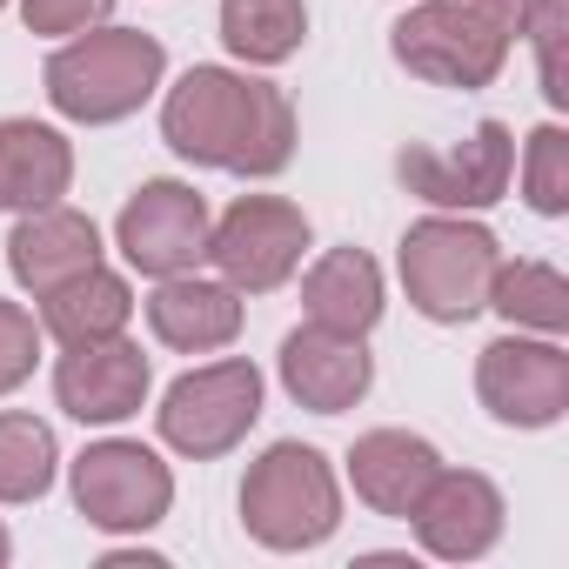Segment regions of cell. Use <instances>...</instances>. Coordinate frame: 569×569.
<instances>
[{
  "label": "cell",
  "mask_w": 569,
  "mask_h": 569,
  "mask_svg": "<svg viewBox=\"0 0 569 569\" xmlns=\"http://www.w3.org/2000/svg\"><path fill=\"white\" fill-rule=\"evenodd\" d=\"M28 34H88L114 14V0H21Z\"/></svg>",
  "instance_id": "cell-27"
},
{
  "label": "cell",
  "mask_w": 569,
  "mask_h": 569,
  "mask_svg": "<svg viewBox=\"0 0 569 569\" xmlns=\"http://www.w3.org/2000/svg\"><path fill=\"white\" fill-rule=\"evenodd\" d=\"M114 241L121 254L141 268V274H188L201 254H208V201L188 188V181H148L121 221H114Z\"/></svg>",
  "instance_id": "cell-11"
},
{
  "label": "cell",
  "mask_w": 569,
  "mask_h": 569,
  "mask_svg": "<svg viewBox=\"0 0 569 569\" xmlns=\"http://www.w3.org/2000/svg\"><path fill=\"white\" fill-rule=\"evenodd\" d=\"M241 522L268 549H316L342 522V489L322 449L309 442H274L248 462L241 482Z\"/></svg>",
  "instance_id": "cell-4"
},
{
  "label": "cell",
  "mask_w": 569,
  "mask_h": 569,
  "mask_svg": "<svg viewBox=\"0 0 569 569\" xmlns=\"http://www.w3.org/2000/svg\"><path fill=\"white\" fill-rule=\"evenodd\" d=\"M489 309L516 329H536V336H562L569 329V281L549 268V261H516V268H496L489 281Z\"/></svg>",
  "instance_id": "cell-22"
},
{
  "label": "cell",
  "mask_w": 569,
  "mask_h": 569,
  "mask_svg": "<svg viewBox=\"0 0 569 569\" xmlns=\"http://www.w3.org/2000/svg\"><path fill=\"white\" fill-rule=\"evenodd\" d=\"M522 28H529V41H536V74H542V94H549V108H569V81H562L569 0H529V8H522Z\"/></svg>",
  "instance_id": "cell-25"
},
{
  "label": "cell",
  "mask_w": 569,
  "mask_h": 569,
  "mask_svg": "<svg viewBox=\"0 0 569 569\" xmlns=\"http://www.w3.org/2000/svg\"><path fill=\"white\" fill-rule=\"evenodd\" d=\"M309 34V8L302 0H221V41L228 54L254 61V68H274L289 61Z\"/></svg>",
  "instance_id": "cell-21"
},
{
  "label": "cell",
  "mask_w": 569,
  "mask_h": 569,
  "mask_svg": "<svg viewBox=\"0 0 569 569\" xmlns=\"http://www.w3.org/2000/svg\"><path fill=\"white\" fill-rule=\"evenodd\" d=\"M522 188H529V208H536V214H562V208H569V134H562L556 121L529 134Z\"/></svg>",
  "instance_id": "cell-24"
},
{
  "label": "cell",
  "mask_w": 569,
  "mask_h": 569,
  "mask_svg": "<svg viewBox=\"0 0 569 569\" xmlns=\"http://www.w3.org/2000/svg\"><path fill=\"white\" fill-rule=\"evenodd\" d=\"M529 0H422L389 28L396 61L429 88H489L522 34Z\"/></svg>",
  "instance_id": "cell-2"
},
{
  "label": "cell",
  "mask_w": 569,
  "mask_h": 569,
  "mask_svg": "<svg viewBox=\"0 0 569 569\" xmlns=\"http://www.w3.org/2000/svg\"><path fill=\"white\" fill-rule=\"evenodd\" d=\"M94 261H101V234H94V221L74 214V208H54V201H48V208H28L21 228L8 234V268H14L21 289H34V302L54 296L61 281L88 274Z\"/></svg>",
  "instance_id": "cell-15"
},
{
  "label": "cell",
  "mask_w": 569,
  "mask_h": 569,
  "mask_svg": "<svg viewBox=\"0 0 569 569\" xmlns=\"http://www.w3.org/2000/svg\"><path fill=\"white\" fill-rule=\"evenodd\" d=\"M8 556H14V542H8V529H0V562H8Z\"/></svg>",
  "instance_id": "cell-28"
},
{
  "label": "cell",
  "mask_w": 569,
  "mask_h": 569,
  "mask_svg": "<svg viewBox=\"0 0 569 569\" xmlns=\"http://www.w3.org/2000/svg\"><path fill=\"white\" fill-rule=\"evenodd\" d=\"M509 168H516V134L502 121H482L462 148H402L396 154L402 188L436 208H496L509 194Z\"/></svg>",
  "instance_id": "cell-10"
},
{
  "label": "cell",
  "mask_w": 569,
  "mask_h": 569,
  "mask_svg": "<svg viewBox=\"0 0 569 569\" xmlns=\"http://www.w3.org/2000/svg\"><path fill=\"white\" fill-rule=\"evenodd\" d=\"M502 254L496 234L456 214H429L402 234V289L429 322H469L489 309V281Z\"/></svg>",
  "instance_id": "cell-5"
},
{
  "label": "cell",
  "mask_w": 569,
  "mask_h": 569,
  "mask_svg": "<svg viewBox=\"0 0 569 569\" xmlns=\"http://www.w3.org/2000/svg\"><path fill=\"white\" fill-rule=\"evenodd\" d=\"M174 502V476L141 442H94L74 462V509L94 529H154Z\"/></svg>",
  "instance_id": "cell-8"
},
{
  "label": "cell",
  "mask_w": 569,
  "mask_h": 569,
  "mask_svg": "<svg viewBox=\"0 0 569 569\" xmlns=\"http://www.w3.org/2000/svg\"><path fill=\"white\" fill-rule=\"evenodd\" d=\"M409 522H416V536H422L429 556H442V562H476V556H489L496 536H502V496H496V482L476 476V469H436V482L422 489V502L409 509Z\"/></svg>",
  "instance_id": "cell-13"
},
{
  "label": "cell",
  "mask_w": 569,
  "mask_h": 569,
  "mask_svg": "<svg viewBox=\"0 0 569 569\" xmlns=\"http://www.w3.org/2000/svg\"><path fill=\"white\" fill-rule=\"evenodd\" d=\"M128 316H134L128 281H121V274H108L101 261H94L88 274L61 281L54 296H41V329H48L61 349H74V342H101V336H121V329H128Z\"/></svg>",
  "instance_id": "cell-20"
},
{
  "label": "cell",
  "mask_w": 569,
  "mask_h": 569,
  "mask_svg": "<svg viewBox=\"0 0 569 569\" xmlns=\"http://www.w3.org/2000/svg\"><path fill=\"white\" fill-rule=\"evenodd\" d=\"M0 8H8V0H0Z\"/></svg>",
  "instance_id": "cell-29"
},
{
  "label": "cell",
  "mask_w": 569,
  "mask_h": 569,
  "mask_svg": "<svg viewBox=\"0 0 569 569\" xmlns=\"http://www.w3.org/2000/svg\"><path fill=\"white\" fill-rule=\"evenodd\" d=\"M436 469H442L436 442H422V436H409V429H369V436L349 449L356 496H362L376 516H402V522H409V509L422 502V489L436 482Z\"/></svg>",
  "instance_id": "cell-17"
},
{
  "label": "cell",
  "mask_w": 569,
  "mask_h": 569,
  "mask_svg": "<svg viewBox=\"0 0 569 569\" xmlns=\"http://www.w3.org/2000/svg\"><path fill=\"white\" fill-rule=\"evenodd\" d=\"M54 482V429L8 409L0 416V502H34Z\"/></svg>",
  "instance_id": "cell-23"
},
{
  "label": "cell",
  "mask_w": 569,
  "mask_h": 569,
  "mask_svg": "<svg viewBox=\"0 0 569 569\" xmlns=\"http://www.w3.org/2000/svg\"><path fill=\"white\" fill-rule=\"evenodd\" d=\"M148 396V356L128 336H101V342H74L54 362V402L74 422H128Z\"/></svg>",
  "instance_id": "cell-12"
},
{
  "label": "cell",
  "mask_w": 569,
  "mask_h": 569,
  "mask_svg": "<svg viewBox=\"0 0 569 569\" xmlns=\"http://www.w3.org/2000/svg\"><path fill=\"white\" fill-rule=\"evenodd\" d=\"M302 248H309V214L296 201H274V194H241L208 228V261L241 296L281 289V281L302 268Z\"/></svg>",
  "instance_id": "cell-7"
},
{
  "label": "cell",
  "mask_w": 569,
  "mask_h": 569,
  "mask_svg": "<svg viewBox=\"0 0 569 569\" xmlns=\"http://www.w3.org/2000/svg\"><path fill=\"white\" fill-rule=\"evenodd\" d=\"M281 382H289V396L316 416H342L369 396L376 382V362L362 349V336H342V329H296L289 342H281Z\"/></svg>",
  "instance_id": "cell-14"
},
{
  "label": "cell",
  "mask_w": 569,
  "mask_h": 569,
  "mask_svg": "<svg viewBox=\"0 0 569 569\" xmlns=\"http://www.w3.org/2000/svg\"><path fill=\"white\" fill-rule=\"evenodd\" d=\"M148 329L181 356L228 349L241 336V289L201 274H161V289L148 296Z\"/></svg>",
  "instance_id": "cell-16"
},
{
  "label": "cell",
  "mask_w": 569,
  "mask_h": 569,
  "mask_svg": "<svg viewBox=\"0 0 569 569\" xmlns=\"http://www.w3.org/2000/svg\"><path fill=\"white\" fill-rule=\"evenodd\" d=\"M74 181V148L48 121H0V208H48Z\"/></svg>",
  "instance_id": "cell-18"
},
{
  "label": "cell",
  "mask_w": 569,
  "mask_h": 569,
  "mask_svg": "<svg viewBox=\"0 0 569 569\" xmlns=\"http://www.w3.org/2000/svg\"><path fill=\"white\" fill-rule=\"evenodd\" d=\"M161 68H168V54H161L154 34H141V28H101V34L68 41L48 61V101L68 121L108 128V121H128L161 88Z\"/></svg>",
  "instance_id": "cell-3"
},
{
  "label": "cell",
  "mask_w": 569,
  "mask_h": 569,
  "mask_svg": "<svg viewBox=\"0 0 569 569\" xmlns=\"http://www.w3.org/2000/svg\"><path fill=\"white\" fill-rule=\"evenodd\" d=\"M476 396L509 429H549L569 409V356L549 336H502L476 356Z\"/></svg>",
  "instance_id": "cell-9"
},
{
  "label": "cell",
  "mask_w": 569,
  "mask_h": 569,
  "mask_svg": "<svg viewBox=\"0 0 569 569\" xmlns=\"http://www.w3.org/2000/svg\"><path fill=\"white\" fill-rule=\"evenodd\" d=\"M34 356H41V329L21 302H0V396L21 389L34 376Z\"/></svg>",
  "instance_id": "cell-26"
},
{
  "label": "cell",
  "mask_w": 569,
  "mask_h": 569,
  "mask_svg": "<svg viewBox=\"0 0 569 569\" xmlns=\"http://www.w3.org/2000/svg\"><path fill=\"white\" fill-rule=\"evenodd\" d=\"M261 416V376L254 362L228 356V362H208V369H188L181 382H168L154 422H161V442L194 456V462H214L228 456Z\"/></svg>",
  "instance_id": "cell-6"
},
{
  "label": "cell",
  "mask_w": 569,
  "mask_h": 569,
  "mask_svg": "<svg viewBox=\"0 0 569 569\" xmlns=\"http://www.w3.org/2000/svg\"><path fill=\"white\" fill-rule=\"evenodd\" d=\"M161 134L181 161L281 174L296 154V108L274 81H248L234 68H188L161 101Z\"/></svg>",
  "instance_id": "cell-1"
},
{
  "label": "cell",
  "mask_w": 569,
  "mask_h": 569,
  "mask_svg": "<svg viewBox=\"0 0 569 569\" xmlns=\"http://www.w3.org/2000/svg\"><path fill=\"white\" fill-rule=\"evenodd\" d=\"M302 309L322 329L342 336H369L382 322V268L362 248H329L309 274H302Z\"/></svg>",
  "instance_id": "cell-19"
}]
</instances>
